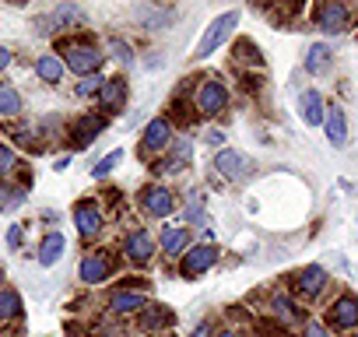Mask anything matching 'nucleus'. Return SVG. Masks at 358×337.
<instances>
[{"instance_id": "obj_7", "label": "nucleus", "mask_w": 358, "mask_h": 337, "mask_svg": "<svg viewBox=\"0 0 358 337\" xmlns=\"http://www.w3.org/2000/svg\"><path fill=\"white\" fill-rule=\"evenodd\" d=\"M123 257L134 264V267H148L151 257H155V239L148 229H134L127 239H123Z\"/></svg>"}, {"instance_id": "obj_33", "label": "nucleus", "mask_w": 358, "mask_h": 337, "mask_svg": "<svg viewBox=\"0 0 358 337\" xmlns=\"http://www.w3.org/2000/svg\"><path fill=\"white\" fill-rule=\"evenodd\" d=\"M236 60H239V64H260V60H257V46H253L250 39H243V43L236 46Z\"/></svg>"}, {"instance_id": "obj_17", "label": "nucleus", "mask_w": 358, "mask_h": 337, "mask_svg": "<svg viewBox=\"0 0 358 337\" xmlns=\"http://www.w3.org/2000/svg\"><path fill=\"white\" fill-rule=\"evenodd\" d=\"M148 306V299H144V292H130V288H116L113 295H109V309L116 313V316H130V313H141Z\"/></svg>"}, {"instance_id": "obj_11", "label": "nucleus", "mask_w": 358, "mask_h": 337, "mask_svg": "<svg viewBox=\"0 0 358 337\" xmlns=\"http://www.w3.org/2000/svg\"><path fill=\"white\" fill-rule=\"evenodd\" d=\"M74 225H78V232L85 239H95L102 232V211H99V204L95 201H81L74 208Z\"/></svg>"}, {"instance_id": "obj_31", "label": "nucleus", "mask_w": 358, "mask_h": 337, "mask_svg": "<svg viewBox=\"0 0 358 337\" xmlns=\"http://www.w3.org/2000/svg\"><path fill=\"white\" fill-rule=\"evenodd\" d=\"M102 88H106V78H102V74H92V78H85V81L78 85V95L88 99V95H99Z\"/></svg>"}, {"instance_id": "obj_14", "label": "nucleus", "mask_w": 358, "mask_h": 337, "mask_svg": "<svg viewBox=\"0 0 358 337\" xmlns=\"http://www.w3.org/2000/svg\"><path fill=\"white\" fill-rule=\"evenodd\" d=\"M106 130V116H95V113H88V116H81L74 127H71V141H74V148H88L99 134Z\"/></svg>"}, {"instance_id": "obj_25", "label": "nucleus", "mask_w": 358, "mask_h": 337, "mask_svg": "<svg viewBox=\"0 0 358 337\" xmlns=\"http://www.w3.org/2000/svg\"><path fill=\"white\" fill-rule=\"evenodd\" d=\"M22 316V295L15 288H0V327H8Z\"/></svg>"}, {"instance_id": "obj_15", "label": "nucleus", "mask_w": 358, "mask_h": 337, "mask_svg": "<svg viewBox=\"0 0 358 337\" xmlns=\"http://www.w3.org/2000/svg\"><path fill=\"white\" fill-rule=\"evenodd\" d=\"M295 288H299V295H306V299H316V295L327 288V271H323L320 264H309V267H302V271L295 274Z\"/></svg>"}, {"instance_id": "obj_8", "label": "nucleus", "mask_w": 358, "mask_h": 337, "mask_svg": "<svg viewBox=\"0 0 358 337\" xmlns=\"http://www.w3.org/2000/svg\"><path fill=\"white\" fill-rule=\"evenodd\" d=\"M215 168H218L225 180H246V176L253 173V162H250V155H243V151L222 148V151L215 155Z\"/></svg>"}, {"instance_id": "obj_30", "label": "nucleus", "mask_w": 358, "mask_h": 337, "mask_svg": "<svg viewBox=\"0 0 358 337\" xmlns=\"http://www.w3.org/2000/svg\"><path fill=\"white\" fill-rule=\"evenodd\" d=\"M271 309H274V316H281V320H295V302H292L288 295H274V299H271Z\"/></svg>"}, {"instance_id": "obj_24", "label": "nucleus", "mask_w": 358, "mask_h": 337, "mask_svg": "<svg viewBox=\"0 0 358 337\" xmlns=\"http://www.w3.org/2000/svg\"><path fill=\"white\" fill-rule=\"evenodd\" d=\"M36 74H39V81H46V85H60V78H64V60H60V53H43V57L36 60Z\"/></svg>"}, {"instance_id": "obj_34", "label": "nucleus", "mask_w": 358, "mask_h": 337, "mask_svg": "<svg viewBox=\"0 0 358 337\" xmlns=\"http://www.w3.org/2000/svg\"><path fill=\"white\" fill-rule=\"evenodd\" d=\"M15 141H18L22 148H29V151H39V148H43V144L36 141V134H32V130H15Z\"/></svg>"}, {"instance_id": "obj_41", "label": "nucleus", "mask_w": 358, "mask_h": 337, "mask_svg": "<svg viewBox=\"0 0 358 337\" xmlns=\"http://www.w3.org/2000/svg\"><path fill=\"white\" fill-rule=\"evenodd\" d=\"M53 168H57V173H64V168H71V155H67V158H57V165H53Z\"/></svg>"}, {"instance_id": "obj_9", "label": "nucleus", "mask_w": 358, "mask_h": 337, "mask_svg": "<svg viewBox=\"0 0 358 337\" xmlns=\"http://www.w3.org/2000/svg\"><path fill=\"white\" fill-rule=\"evenodd\" d=\"M215 264H218V246H211V243L190 246V250L183 253V274H190V278H197V274H208Z\"/></svg>"}, {"instance_id": "obj_22", "label": "nucleus", "mask_w": 358, "mask_h": 337, "mask_svg": "<svg viewBox=\"0 0 358 337\" xmlns=\"http://www.w3.org/2000/svg\"><path fill=\"white\" fill-rule=\"evenodd\" d=\"M172 323H176V313H172L169 306H144V309H141V327L151 330V334L169 330Z\"/></svg>"}, {"instance_id": "obj_1", "label": "nucleus", "mask_w": 358, "mask_h": 337, "mask_svg": "<svg viewBox=\"0 0 358 337\" xmlns=\"http://www.w3.org/2000/svg\"><path fill=\"white\" fill-rule=\"evenodd\" d=\"M60 50H64V53H60L64 67L74 71V74H81V81L92 78V74H99V67H102V60H106V57L99 53V46L88 43V39H67Z\"/></svg>"}, {"instance_id": "obj_38", "label": "nucleus", "mask_w": 358, "mask_h": 337, "mask_svg": "<svg viewBox=\"0 0 358 337\" xmlns=\"http://www.w3.org/2000/svg\"><path fill=\"white\" fill-rule=\"evenodd\" d=\"M306 337H330V330L320 327V323H309V327H306Z\"/></svg>"}, {"instance_id": "obj_20", "label": "nucleus", "mask_w": 358, "mask_h": 337, "mask_svg": "<svg viewBox=\"0 0 358 337\" xmlns=\"http://www.w3.org/2000/svg\"><path fill=\"white\" fill-rule=\"evenodd\" d=\"M299 113H302V120H306L309 127H320V123H323V116H327L323 95H320L316 88H306V92L299 95Z\"/></svg>"}, {"instance_id": "obj_6", "label": "nucleus", "mask_w": 358, "mask_h": 337, "mask_svg": "<svg viewBox=\"0 0 358 337\" xmlns=\"http://www.w3.org/2000/svg\"><path fill=\"white\" fill-rule=\"evenodd\" d=\"M313 22H316L320 32H327V36H341V32L351 25V11H348L344 4H320V8L313 11Z\"/></svg>"}, {"instance_id": "obj_43", "label": "nucleus", "mask_w": 358, "mask_h": 337, "mask_svg": "<svg viewBox=\"0 0 358 337\" xmlns=\"http://www.w3.org/2000/svg\"><path fill=\"white\" fill-rule=\"evenodd\" d=\"M0 281H4V271H0Z\"/></svg>"}, {"instance_id": "obj_42", "label": "nucleus", "mask_w": 358, "mask_h": 337, "mask_svg": "<svg viewBox=\"0 0 358 337\" xmlns=\"http://www.w3.org/2000/svg\"><path fill=\"white\" fill-rule=\"evenodd\" d=\"M215 337H239V334H236V330H218Z\"/></svg>"}, {"instance_id": "obj_27", "label": "nucleus", "mask_w": 358, "mask_h": 337, "mask_svg": "<svg viewBox=\"0 0 358 337\" xmlns=\"http://www.w3.org/2000/svg\"><path fill=\"white\" fill-rule=\"evenodd\" d=\"M22 204H25V187H11V183L0 187V211H15Z\"/></svg>"}, {"instance_id": "obj_23", "label": "nucleus", "mask_w": 358, "mask_h": 337, "mask_svg": "<svg viewBox=\"0 0 358 337\" xmlns=\"http://www.w3.org/2000/svg\"><path fill=\"white\" fill-rule=\"evenodd\" d=\"M64 250H67V239H64L60 232H50V236L39 243V250H36V260H39L43 267H53V264L64 257Z\"/></svg>"}, {"instance_id": "obj_3", "label": "nucleus", "mask_w": 358, "mask_h": 337, "mask_svg": "<svg viewBox=\"0 0 358 337\" xmlns=\"http://www.w3.org/2000/svg\"><path fill=\"white\" fill-rule=\"evenodd\" d=\"M194 106H197V113L201 116H222L225 109H229V88H225V81L222 78H204V81H197V92H194Z\"/></svg>"}, {"instance_id": "obj_32", "label": "nucleus", "mask_w": 358, "mask_h": 337, "mask_svg": "<svg viewBox=\"0 0 358 337\" xmlns=\"http://www.w3.org/2000/svg\"><path fill=\"white\" fill-rule=\"evenodd\" d=\"M15 165H18V155H15V148L0 144V176H11V173H15Z\"/></svg>"}, {"instance_id": "obj_5", "label": "nucleus", "mask_w": 358, "mask_h": 337, "mask_svg": "<svg viewBox=\"0 0 358 337\" xmlns=\"http://www.w3.org/2000/svg\"><path fill=\"white\" fill-rule=\"evenodd\" d=\"M172 141H176V137H172L169 116H155V120L144 127V134H141V151H144V155H162Z\"/></svg>"}, {"instance_id": "obj_29", "label": "nucleus", "mask_w": 358, "mask_h": 337, "mask_svg": "<svg viewBox=\"0 0 358 337\" xmlns=\"http://www.w3.org/2000/svg\"><path fill=\"white\" fill-rule=\"evenodd\" d=\"M109 50H113V60H120L123 67H130L134 64V50H130V43H123V39H109Z\"/></svg>"}, {"instance_id": "obj_16", "label": "nucleus", "mask_w": 358, "mask_h": 337, "mask_svg": "<svg viewBox=\"0 0 358 337\" xmlns=\"http://www.w3.org/2000/svg\"><path fill=\"white\" fill-rule=\"evenodd\" d=\"M99 106H102V113H120L123 106H127V81L123 78H109L106 81V88L99 92Z\"/></svg>"}, {"instance_id": "obj_12", "label": "nucleus", "mask_w": 358, "mask_h": 337, "mask_svg": "<svg viewBox=\"0 0 358 337\" xmlns=\"http://www.w3.org/2000/svg\"><path fill=\"white\" fill-rule=\"evenodd\" d=\"M158 243H162V253L176 260V257H183L190 250V229L187 225H165Z\"/></svg>"}, {"instance_id": "obj_21", "label": "nucleus", "mask_w": 358, "mask_h": 337, "mask_svg": "<svg viewBox=\"0 0 358 337\" xmlns=\"http://www.w3.org/2000/svg\"><path fill=\"white\" fill-rule=\"evenodd\" d=\"M330 67H334V50H330L327 43H313V46L306 50V74L320 78V74H327Z\"/></svg>"}, {"instance_id": "obj_35", "label": "nucleus", "mask_w": 358, "mask_h": 337, "mask_svg": "<svg viewBox=\"0 0 358 337\" xmlns=\"http://www.w3.org/2000/svg\"><path fill=\"white\" fill-rule=\"evenodd\" d=\"M183 218H187V222H204V211H201V204L194 201V204L183 211Z\"/></svg>"}, {"instance_id": "obj_36", "label": "nucleus", "mask_w": 358, "mask_h": 337, "mask_svg": "<svg viewBox=\"0 0 358 337\" xmlns=\"http://www.w3.org/2000/svg\"><path fill=\"white\" fill-rule=\"evenodd\" d=\"M204 141H208L211 148H222V144H225V134H222V130H208V134H204Z\"/></svg>"}, {"instance_id": "obj_13", "label": "nucleus", "mask_w": 358, "mask_h": 337, "mask_svg": "<svg viewBox=\"0 0 358 337\" xmlns=\"http://www.w3.org/2000/svg\"><path fill=\"white\" fill-rule=\"evenodd\" d=\"M323 130H327V141H330L334 148H344V144H348V113H344L341 106H327Z\"/></svg>"}, {"instance_id": "obj_18", "label": "nucleus", "mask_w": 358, "mask_h": 337, "mask_svg": "<svg viewBox=\"0 0 358 337\" xmlns=\"http://www.w3.org/2000/svg\"><path fill=\"white\" fill-rule=\"evenodd\" d=\"M330 323L341 330H355L358 327V299L355 295H341L330 309Z\"/></svg>"}, {"instance_id": "obj_19", "label": "nucleus", "mask_w": 358, "mask_h": 337, "mask_svg": "<svg viewBox=\"0 0 358 337\" xmlns=\"http://www.w3.org/2000/svg\"><path fill=\"white\" fill-rule=\"evenodd\" d=\"M190 158H194V141L179 137V141H172V155H169V162L158 165V173H183L190 165Z\"/></svg>"}, {"instance_id": "obj_44", "label": "nucleus", "mask_w": 358, "mask_h": 337, "mask_svg": "<svg viewBox=\"0 0 358 337\" xmlns=\"http://www.w3.org/2000/svg\"><path fill=\"white\" fill-rule=\"evenodd\" d=\"M351 337H358V334H351Z\"/></svg>"}, {"instance_id": "obj_26", "label": "nucleus", "mask_w": 358, "mask_h": 337, "mask_svg": "<svg viewBox=\"0 0 358 337\" xmlns=\"http://www.w3.org/2000/svg\"><path fill=\"white\" fill-rule=\"evenodd\" d=\"M18 113H22V95H18V88L8 85V81H0V116L15 120Z\"/></svg>"}, {"instance_id": "obj_40", "label": "nucleus", "mask_w": 358, "mask_h": 337, "mask_svg": "<svg viewBox=\"0 0 358 337\" xmlns=\"http://www.w3.org/2000/svg\"><path fill=\"white\" fill-rule=\"evenodd\" d=\"M190 337H211V323H208V320H204V323H197V330H194Z\"/></svg>"}, {"instance_id": "obj_10", "label": "nucleus", "mask_w": 358, "mask_h": 337, "mask_svg": "<svg viewBox=\"0 0 358 337\" xmlns=\"http://www.w3.org/2000/svg\"><path fill=\"white\" fill-rule=\"evenodd\" d=\"M109 274H113V257H109L106 250L88 253V257L81 260V267H78V278H81L85 285H102Z\"/></svg>"}, {"instance_id": "obj_28", "label": "nucleus", "mask_w": 358, "mask_h": 337, "mask_svg": "<svg viewBox=\"0 0 358 337\" xmlns=\"http://www.w3.org/2000/svg\"><path fill=\"white\" fill-rule=\"evenodd\" d=\"M120 162H123V148H116V151H109V155H106L102 162H95V168H92V176H95V180H106V176L113 173V168H116Z\"/></svg>"}, {"instance_id": "obj_4", "label": "nucleus", "mask_w": 358, "mask_h": 337, "mask_svg": "<svg viewBox=\"0 0 358 337\" xmlns=\"http://www.w3.org/2000/svg\"><path fill=\"white\" fill-rule=\"evenodd\" d=\"M137 201H141V211H144L148 218H169V215H172V208H176L172 190H169V187H162V183L144 187Z\"/></svg>"}, {"instance_id": "obj_39", "label": "nucleus", "mask_w": 358, "mask_h": 337, "mask_svg": "<svg viewBox=\"0 0 358 337\" xmlns=\"http://www.w3.org/2000/svg\"><path fill=\"white\" fill-rule=\"evenodd\" d=\"M8 67H11V50L0 46V71H8Z\"/></svg>"}, {"instance_id": "obj_2", "label": "nucleus", "mask_w": 358, "mask_h": 337, "mask_svg": "<svg viewBox=\"0 0 358 337\" xmlns=\"http://www.w3.org/2000/svg\"><path fill=\"white\" fill-rule=\"evenodd\" d=\"M236 25H239V11H225V15H218V18L204 29V36H201L197 50H194V60H208L211 53H218V50L232 39Z\"/></svg>"}, {"instance_id": "obj_37", "label": "nucleus", "mask_w": 358, "mask_h": 337, "mask_svg": "<svg viewBox=\"0 0 358 337\" xmlns=\"http://www.w3.org/2000/svg\"><path fill=\"white\" fill-rule=\"evenodd\" d=\"M8 246H22V225H11L8 229Z\"/></svg>"}]
</instances>
